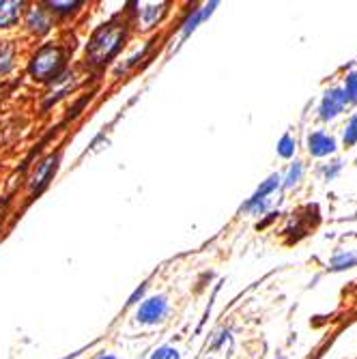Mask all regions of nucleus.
I'll return each instance as SVG.
<instances>
[{"instance_id":"25","label":"nucleus","mask_w":357,"mask_h":359,"mask_svg":"<svg viewBox=\"0 0 357 359\" xmlns=\"http://www.w3.org/2000/svg\"><path fill=\"white\" fill-rule=\"evenodd\" d=\"M355 219H357V211H355Z\"/></svg>"},{"instance_id":"8","label":"nucleus","mask_w":357,"mask_h":359,"mask_svg":"<svg viewBox=\"0 0 357 359\" xmlns=\"http://www.w3.org/2000/svg\"><path fill=\"white\" fill-rule=\"evenodd\" d=\"M217 7V3H209V5H205L203 9H194L189 15H187V20L183 22V28H181V35L183 37H189L194 30L198 28V24L201 22H205L211 13H213V9Z\"/></svg>"},{"instance_id":"13","label":"nucleus","mask_w":357,"mask_h":359,"mask_svg":"<svg viewBox=\"0 0 357 359\" xmlns=\"http://www.w3.org/2000/svg\"><path fill=\"white\" fill-rule=\"evenodd\" d=\"M13 65V48L7 43H0V74H7Z\"/></svg>"},{"instance_id":"10","label":"nucleus","mask_w":357,"mask_h":359,"mask_svg":"<svg viewBox=\"0 0 357 359\" xmlns=\"http://www.w3.org/2000/svg\"><path fill=\"white\" fill-rule=\"evenodd\" d=\"M164 11H166V5H144V7L140 9V18H142L144 28L155 26L157 20H159L161 15H164Z\"/></svg>"},{"instance_id":"20","label":"nucleus","mask_w":357,"mask_h":359,"mask_svg":"<svg viewBox=\"0 0 357 359\" xmlns=\"http://www.w3.org/2000/svg\"><path fill=\"white\" fill-rule=\"evenodd\" d=\"M48 7H52V11H62V13H67V11H72L74 7H80V3H48Z\"/></svg>"},{"instance_id":"4","label":"nucleus","mask_w":357,"mask_h":359,"mask_svg":"<svg viewBox=\"0 0 357 359\" xmlns=\"http://www.w3.org/2000/svg\"><path fill=\"white\" fill-rule=\"evenodd\" d=\"M346 104H349V102H346V95H344L342 88H332V90H328L325 97H323V102H321V108H318L321 118H323V121H332V118H336V116L342 112V108H344Z\"/></svg>"},{"instance_id":"15","label":"nucleus","mask_w":357,"mask_h":359,"mask_svg":"<svg viewBox=\"0 0 357 359\" xmlns=\"http://www.w3.org/2000/svg\"><path fill=\"white\" fill-rule=\"evenodd\" d=\"M278 155L284 157V159H290V157L295 155V142H293V138H290L288 134H284L282 140L278 142Z\"/></svg>"},{"instance_id":"17","label":"nucleus","mask_w":357,"mask_h":359,"mask_svg":"<svg viewBox=\"0 0 357 359\" xmlns=\"http://www.w3.org/2000/svg\"><path fill=\"white\" fill-rule=\"evenodd\" d=\"M302 172H304V166L299 164V161H295V164L290 166V170H288L286 179H284V187H293V185L302 179Z\"/></svg>"},{"instance_id":"2","label":"nucleus","mask_w":357,"mask_h":359,"mask_svg":"<svg viewBox=\"0 0 357 359\" xmlns=\"http://www.w3.org/2000/svg\"><path fill=\"white\" fill-rule=\"evenodd\" d=\"M65 65V54L60 48L56 46H46L41 48L35 56H32L30 62V76L39 80V82H48L52 78H56Z\"/></svg>"},{"instance_id":"22","label":"nucleus","mask_w":357,"mask_h":359,"mask_svg":"<svg viewBox=\"0 0 357 359\" xmlns=\"http://www.w3.org/2000/svg\"><path fill=\"white\" fill-rule=\"evenodd\" d=\"M144 290H147V284H142V286H138L136 290H134V295L129 297V306H134V304H138V299H142V295H144Z\"/></svg>"},{"instance_id":"14","label":"nucleus","mask_w":357,"mask_h":359,"mask_svg":"<svg viewBox=\"0 0 357 359\" xmlns=\"http://www.w3.org/2000/svg\"><path fill=\"white\" fill-rule=\"evenodd\" d=\"M355 142H357V114L351 116V121H349V125L344 129V136H342V144L346 149L355 147Z\"/></svg>"},{"instance_id":"6","label":"nucleus","mask_w":357,"mask_h":359,"mask_svg":"<svg viewBox=\"0 0 357 359\" xmlns=\"http://www.w3.org/2000/svg\"><path fill=\"white\" fill-rule=\"evenodd\" d=\"M26 26H28V30L37 32V35H43V32L50 30L52 20H50V15H48L46 9H41V7H32V9L26 13Z\"/></svg>"},{"instance_id":"5","label":"nucleus","mask_w":357,"mask_h":359,"mask_svg":"<svg viewBox=\"0 0 357 359\" xmlns=\"http://www.w3.org/2000/svg\"><path fill=\"white\" fill-rule=\"evenodd\" d=\"M308 151L314 157H325L336 151V140L323 132H312L308 136Z\"/></svg>"},{"instance_id":"21","label":"nucleus","mask_w":357,"mask_h":359,"mask_svg":"<svg viewBox=\"0 0 357 359\" xmlns=\"http://www.w3.org/2000/svg\"><path fill=\"white\" fill-rule=\"evenodd\" d=\"M340 168H342V161H334V164H332V168H330V166L325 168V179H328V181L336 179V175L340 172Z\"/></svg>"},{"instance_id":"18","label":"nucleus","mask_w":357,"mask_h":359,"mask_svg":"<svg viewBox=\"0 0 357 359\" xmlns=\"http://www.w3.org/2000/svg\"><path fill=\"white\" fill-rule=\"evenodd\" d=\"M267 205H269V198H267V201H256V198H250V201L243 205V209H245V211H250V213H254V215H261V213H265V211H267Z\"/></svg>"},{"instance_id":"24","label":"nucleus","mask_w":357,"mask_h":359,"mask_svg":"<svg viewBox=\"0 0 357 359\" xmlns=\"http://www.w3.org/2000/svg\"><path fill=\"white\" fill-rule=\"evenodd\" d=\"M3 211H5V205H3V203H0V215H3Z\"/></svg>"},{"instance_id":"19","label":"nucleus","mask_w":357,"mask_h":359,"mask_svg":"<svg viewBox=\"0 0 357 359\" xmlns=\"http://www.w3.org/2000/svg\"><path fill=\"white\" fill-rule=\"evenodd\" d=\"M151 359H181V355H179V351L175 346H159L151 355Z\"/></svg>"},{"instance_id":"1","label":"nucleus","mask_w":357,"mask_h":359,"mask_svg":"<svg viewBox=\"0 0 357 359\" xmlns=\"http://www.w3.org/2000/svg\"><path fill=\"white\" fill-rule=\"evenodd\" d=\"M123 41H125V24L121 22L104 24L102 28L95 30V35L88 41L86 60L95 65V67H102V65H106L121 50Z\"/></svg>"},{"instance_id":"11","label":"nucleus","mask_w":357,"mask_h":359,"mask_svg":"<svg viewBox=\"0 0 357 359\" xmlns=\"http://www.w3.org/2000/svg\"><path fill=\"white\" fill-rule=\"evenodd\" d=\"M357 265V254L353 252H342L332 258V271H344Z\"/></svg>"},{"instance_id":"12","label":"nucleus","mask_w":357,"mask_h":359,"mask_svg":"<svg viewBox=\"0 0 357 359\" xmlns=\"http://www.w3.org/2000/svg\"><path fill=\"white\" fill-rule=\"evenodd\" d=\"M280 181H282V179H280V175H271L267 181H263V183H261V187L256 189V194L252 196V198H256V201H267V196H269V194H274V191L280 187Z\"/></svg>"},{"instance_id":"23","label":"nucleus","mask_w":357,"mask_h":359,"mask_svg":"<svg viewBox=\"0 0 357 359\" xmlns=\"http://www.w3.org/2000/svg\"><path fill=\"white\" fill-rule=\"evenodd\" d=\"M95 359H116L114 355H100V357H95Z\"/></svg>"},{"instance_id":"7","label":"nucleus","mask_w":357,"mask_h":359,"mask_svg":"<svg viewBox=\"0 0 357 359\" xmlns=\"http://www.w3.org/2000/svg\"><path fill=\"white\" fill-rule=\"evenodd\" d=\"M56 168H58V155H50L46 161H41L37 172H35V177H32V189L39 191L43 185H48V181L54 177Z\"/></svg>"},{"instance_id":"9","label":"nucleus","mask_w":357,"mask_h":359,"mask_svg":"<svg viewBox=\"0 0 357 359\" xmlns=\"http://www.w3.org/2000/svg\"><path fill=\"white\" fill-rule=\"evenodd\" d=\"M22 3L18 0H0V28H9L20 20L22 13Z\"/></svg>"},{"instance_id":"16","label":"nucleus","mask_w":357,"mask_h":359,"mask_svg":"<svg viewBox=\"0 0 357 359\" xmlns=\"http://www.w3.org/2000/svg\"><path fill=\"white\" fill-rule=\"evenodd\" d=\"M344 95H346V102H357V74H349L346 80H344Z\"/></svg>"},{"instance_id":"3","label":"nucleus","mask_w":357,"mask_h":359,"mask_svg":"<svg viewBox=\"0 0 357 359\" xmlns=\"http://www.w3.org/2000/svg\"><path fill=\"white\" fill-rule=\"evenodd\" d=\"M168 314V302L164 295H155V297H149L140 304L138 308V314L136 318L142 323V325H157L164 320V316Z\"/></svg>"}]
</instances>
